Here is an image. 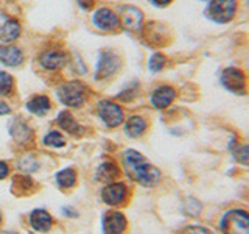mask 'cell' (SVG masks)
I'll return each mask as SVG.
<instances>
[{
    "label": "cell",
    "instance_id": "11",
    "mask_svg": "<svg viewBox=\"0 0 249 234\" xmlns=\"http://www.w3.org/2000/svg\"><path fill=\"white\" fill-rule=\"evenodd\" d=\"M126 187L122 183H112L106 186L103 192H101V198L109 206H117L120 203L124 201V197H126Z\"/></svg>",
    "mask_w": 249,
    "mask_h": 234
},
{
    "label": "cell",
    "instance_id": "9",
    "mask_svg": "<svg viewBox=\"0 0 249 234\" xmlns=\"http://www.w3.org/2000/svg\"><path fill=\"white\" fill-rule=\"evenodd\" d=\"M120 67V58L117 55L111 52H103L98 58V64H97V72L95 78L98 80H103V78L112 77Z\"/></svg>",
    "mask_w": 249,
    "mask_h": 234
},
{
    "label": "cell",
    "instance_id": "26",
    "mask_svg": "<svg viewBox=\"0 0 249 234\" xmlns=\"http://www.w3.org/2000/svg\"><path fill=\"white\" fill-rule=\"evenodd\" d=\"M44 144L45 145H49V147H54V148H58V147H62L66 144V140L64 137H62L58 131H52L49 133L45 137H44Z\"/></svg>",
    "mask_w": 249,
    "mask_h": 234
},
{
    "label": "cell",
    "instance_id": "27",
    "mask_svg": "<svg viewBox=\"0 0 249 234\" xmlns=\"http://www.w3.org/2000/svg\"><path fill=\"white\" fill-rule=\"evenodd\" d=\"M181 234H215L212 230H209L207 226H201V225H190L185 226Z\"/></svg>",
    "mask_w": 249,
    "mask_h": 234
},
{
    "label": "cell",
    "instance_id": "15",
    "mask_svg": "<svg viewBox=\"0 0 249 234\" xmlns=\"http://www.w3.org/2000/svg\"><path fill=\"white\" fill-rule=\"evenodd\" d=\"M30 223L36 231L47 233V231H50L53 220H52V217H50L49 213H47V211L35 209L33 213H31V215H30Z\"/></svg>",
    "mask_w": 249,
    "mask_h": 234
},
{
    "label": "cell",
    "instance_id": "16",
    "mask_svg": "<svg viewBox=\"0 0 249 234\" xmlns=\"http://www.w3.org/2000/svg\"><path fill=\"white\" fill-rule=\"evenodd\" d=\"M20 35V23L14 19H8L5 20L2 25H0V41L3 42H11L16 41Z\"/></svg>",
    "mask_w": 249,
    "mask_h": 234
},
{
    "label": "cell",
    "instance_id": "14",
    "mask_svg": "<svg viewBox=\"0 0 249 234\" xmlns=\"http://www.w3.org/2000/svg\"><path fill=\"white\" fill-rule=\"evenodd\" d=\"M23 61V55L20 49L14 45H0V62H3L5 66H20Z\"/></svg>",
    "mask_w": 249,
    "mask_h": 234
},
{
    "label": "cell",
    "instance_id": "18",
    "mask_svg": "<svg viewBox=\"0 0 249 234\" xmlns=\"http://www.w3.org/2000/svg\"><path fill=\"white\" fill-rule=\"evenodd\" d=\"M27 108L30 113H33L36 116H44L45 113H49V109H50V100L45 96H37L28 101Z\"/></svg>",
    "mask_w": 249,
    "mask_h": 234
},
{
    "label": "cell",
    "instance_id": "25",
    "mask_svg": "<svg viewBox=\"0 0 249 234\" xmlns=\"http://www.w3.org/2000/svg\"><path fill=\"white\" fill-rule=\"evenodd\" d=\"M13 77L6 72H0V96H8L13 91Z\"/></svg>",
    "mask_w": 249,
    "mask_h": 234
},
{
    "label": "cell",
    "instance_id": "3",
    "mask_svg": "<svg viewBox=\"0 0 249 234\" xmlns=\"http://www.w3.org/2000/svg\"><path fill=\"white\" fill-rule=\"evenodd\" d=\"M220 84L223 89H226L229 94H233V96L243 97L249 92V80H248L246 72L243 69L235 67V66L224 67L221 70Z\"/></svg>",
    "mask_w": 249,
    "mask_h": 234
},
{
    "label": "cell",
    "instance_id": "21",
    "mask_svg": "<svg viewBox=\"0 0 249 234\" xmlns=\"http://www.w3.org/2000/svg\"><path fill=\"white\" fill-rule=\"evenodd\" d=\"M232 159L235 161L238 166H243V167L249 169V144H241L233 148Z\"/></svg>",
    "mask_w": 249,
    "mask_h": 234
},
{
    "label": "cell",
    "instance_id": "13",
    "mask_svg": "<svg viewBox=\"0 0 249 234\" xmlns=\"http://www.w3.org/2000/svg\"><path fill=\"white\" fill-rule=\"evenodd\" d=\"M126 218L120 213H111L105 217L103 228L106 234H122L126 230Z\"/></svg>",
    "mask_w": 249,
    "mask_h": 234
},
{
    "label": "cell",
    "instance_id": "28",
    "mask_svg": "<svg viewBox=\"0 0 249 234\" xmlns=\"http://www.w3.org/2000/svg\"><path fill=\"white\" fill-rule=\"evenodd\" d=\"M95 3V0H78V5H80L83 10H90Z\"/></svg>",
    "mask_w": 249,
    "mask_h": 234
},
{
    "label": "cell",
    "instance_id": "2",
    "mask_svg": "<svg viewBox=\"0 0 249 234\" xmlns=\"http://www.w3.org/2000/svg\"><path fill=\"white\" fill-rule=\"evenodd\" d=\"M218 230L221 234H249V211L231 208L220 217Z\"/></svg>",
    "mask_w": 249,
    "mask_h": 234
},
{
    "label": "cell",
    "instance_id": "31",
    "mask_svg": "<svg viewBox=\"0 0 249 234\" xmlns=\"http://www.w3.org/2000/svg\"><path fill=\"white\" fill-rule=\"evenodd\" d=\"M8 113H10V106H8L5 101H0V116L8 114Z\"/></svg>",
    "mask_w": 249,
    "mask_h": 234
},
{
    "label": "cell",
    "instance_id": "17",
    "mask_svg": "<svg viewBox=\"0 0 249 234\" xmlns=\"http://www.w3.org/2000/svg\"><path fill=\"white\" fill-rule=\"evenodd\" d=\"M146 127L148 123L142 116H131L126 122L124 130H126V135L129 137H140L146 131Z\"/></svg>",
    "mask_w": 249,
    "mask_h": 234
},
{
    "label": "cell",
    "instance_id": "29",
    "mask_svg": "<svg viewBox=\"0 0 249 234\" xmlns=\"http://www.w3.org/2000/svg\"><path fill=\"white\" fill-rule=\"evenodd\" d=\"M151 2H153V5L159 6V8H165L173 2V0H151Z\"/></svg>",
    "mask_w": 249,
    "mask_h": 234
},
{
    "label": "cell",
    "instance_id": "20",
    "mask_svg": "<svg viewBox=\"0 0 249 234\" xmlns=\"http://www.w3.org/2000/svg\"><path fill=\"white\" fill-rule=\"evenodd\" d=\"M31 130L28 128V125L25 122L22 120H14V123L11 125V136L16 139V140H20V142H23V140H27L31 137Z\"/></svg>",
    "mask_w": 249,
    "mask_h": 234
},
{
    "label": "cell",
    "instance_id": "22",
    "mask_svg": "<svg viewBox=\"0 0 249 234\" xmlns=\"http://www.w3.org/2000/svg\"><path fill=\"white\" fill-rule=\"evenodd\" d=\"M58 125L62 130H66L69 133H76L78 130H80V125L75 122L73 116L70 114V113H67V111L59 113V116H58Z\"/></svg>",
    "mask_w": 249,
    "mask_h": 234
},
{
    "label": "cell",
    "instance_id": "1",
    "mask_svg": "<svg viewBox=\"0 0 249 234\" xmlns=\"http://www.w3.org/2000/svg\"><path fill=\"white\" fill-rule=\"evenodd\" d=\"M123 166H124V170H126V174L140 186L154 187V186H158L162 179L160 170L156 166H153L151 162H148L143 156L136 150H128L124 153Z\"/></svg>",
    "mask_w": 249,
    "mask_h": 234
},
{
    "label": "cell",
    "instance_id": "24",
    "mask_svg": "<svg viewBox=\"0 0 249 234\" xmlns=\"http://www.w3.org/2000/svg\"><path fill=\"white\" fill-rule=\"evenodd\" d=\"M167 64V58L163 53H153L150 61H148V67H150L151 72H160V70L165 67Z\"/></svg>",
    "mask_w": 249,
    "mask_h": 234
},
{
    "label": "cell",
    "instance_id": "23",
    "mask_svg": "<svg viewBox=\"0 0 249 234\" xmlns=\"http://www.w3.org/2000/svg\"><path fill=\"white\" fill-rule=\"evenodd\" d=\"M76 174L73 169H64L56 174V183L61 187H70L75 184Z\"/></svg>",
    "mask_w": 249,
    "mask_h": 234
},
{
    "label": "cell",
    "instance_id": "8",
    "mask_svg": "<svg viewBox=\"0 0 249 234\" xmlns=\"http://www.w3.org/2000/svg\"><path fill=\"white\" fill-rule=\"evenodd\" d=\"M178 97V92L173 86L170 84H160L158 86L153 92H151V97H150V101L153 108L156 109H165L168 108L173 101L176 100Z\"/></svg>",
    "mask_w": 249,
    "mask_h": 234
},
{
    "label": "cell",
    "instance_id": "7",
    "mask_svg": "<svg viewBox=\"0 0 249 234\" xmlns=\"http://www.w3.org/2000/svg\"><path fill=\"white\" fill-rule=\"evenodd\" d=\"M120 20L124 30L137 33L143 27V13L137 6L124 5L120 8Z\"/></svg>",
    "mask_w": 249,
    "mask_h": 234
},
{
    "label": "cell",
    "instance_id": "30",
    "mask_svg": "<svg viewBox=\"0 0 249 234\" xmlns=\"http://www.w3.org/2000/svg\"><path fill=\"white\" fill-rule=\"evenodd\" d=\"M6 175H8V166L3 161H0V179H3Z\"/></svg>",
    "mask_w": 249,
    "mask_h": 234
},
{
    "label": "cell",
    "instance_id": "4",
    "mask_svg": "<svg viewBox=\"0 0 249 234\" xmlns=\"http://www.w3.org/2000/svg\"><path fill=\"white\" fill-rule=\"evenodd\" d=\"M237 13L238 0H207L206 16L215 23H231L237 18Z\"/></svg>",
    "mask_w": 249,
    "mask_h": 234
},
{
    "label": "cell",
    "instance_id": "33",
    "mask_svg": "<svg viewBox=\"0 0 249 234\" xmlns=\"http://www.w3.org/2000/svg\"><path fill=\"white\" fill-rule=\"evenodd\" d=\"M0 222H2V214H0Z\"/></svg>",
    "mask_w": 249,
    "mask_h": 234
},
{
    "label": "cell",
    "instance_id": "5",
    "mask_svg": "<svg viewBox=\"0 0 249 234\" xmlns=\"http://www.w3.org/2000/svg\"><path fill=\"white\" fill-rule=\"evenodd\" d=\"M58 97L61 100V103H64L67 106L78 108L84 103L86 89L80 81H69V83H64L59 88Z\"/></svg>",
    "mask_w": 249,
    "mask_h": 234
},
{
    "label": "cell",
    "instance_id": "10",
    "mask_svg": "<svg viewBox=\"0 0 249 234\" xmlns=\"http://www.w3.org/2000/svg\"><path fill=\"white\" fill-rule=\"evenodd\" d=\"M93 25L98 27L100 30H105V31H111L115 30L117 27L120 25V19L112 10L109 8H100V10L95 11L93 14Z\"/></svg>",
    "mask_w": 249,
    "mask_h": 234
},
{
    "label": "cell",
    "instance_id": "32",
    "mask_svg": "<svg viewBox=\"0 0 249 234\" xmlns=\"http://www.w3.org/2000/svg\"><path fill=\"white\" fill-rule=\"evenodd\" d=\"M5 234H18V233H5Z\"/></svg>",
    "mask_w": 249,
    "mask_h": 234
},
{
    "label": "cell",
    "instance_id": "34",
    "mask_svg": "<svg viewBox=\"0 0 249 234\" xmlns=\"http://www.w3.org/2000/svg\"><path fill=\"white\" fill-rule=\"evenodd\" d=\"M248 6H249V0H248Z\"/></svg>",
    "mask_w": 249,
    "mask_h": 234
},
{
    "label": "cell",
    "instance_id": "6",
    "mask_svg": "<svg viewBox=\"0 0 249 234\" xmlns=\"http://www.w3.org/2000/svg\"><path fill=\"white\" fill-rule=\"evenodd\" d=\"M98 116L101 117V120H103L109 128H117L123 122L122 108L117 103H114V101H109V100L100 101Z\"/></svg>",
    "mask_w": 249,
    "mask_h": 234
},
{
    "label": "cell",
    "instance_id": "19",
    "mask_svg": "<svg viewBox=\"0 0 249 234\" xmlns=\"http://www.w3.org/2000/svg\"><path fill=\"white\" fill-rule=\"evenodd\" d=\"M119 174H120V170L117 167V164L112 161H106L98 167L97 176L100 181H111V179H115L119 176Z\"/></svg>",
    "mask_w": 249,
    "mask_h": 234
},
{
    "label": "cell",
    "instance_id": "12",
    "mask_svg": "<svg viewBox=\"0 0 249 234\" xmlns=\"http://www.w3.org/2000/svg\"><path fill=\"white\" fill-rule=\"evenodd\" d=\"M67 62V55L61 50H50L39 57V64L47 70H58Z\"/></svg>",
    "mask_w": 249,
    "mask_h": 234
}]
</instances>
